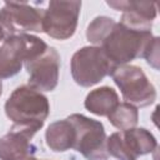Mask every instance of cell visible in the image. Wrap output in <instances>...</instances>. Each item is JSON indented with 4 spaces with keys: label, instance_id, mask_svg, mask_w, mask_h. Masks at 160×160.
Returning <instances> with one entry per match:
<instances>
[{
    "label": "cell",
    "instance_id": "obj_1",
    "mask_svg": "<svg viewBox=\"0 0 160 160\" xmlns=\"http://www.w3.org/2000/svg\"><path fill=\"white\" fill-rule=\"evenodd\" d=\"M49 111L46 99L29 88H19L6 102V114L18 125L41 128Z\"/></svg>",
    "mask_w": 160,
    "mask_h": 160
},
{
    "label": "cell",
    "instance_id": "obj_6",
    "mask_svg": "<svg viewBox=\"0 0 160 160\" xmlns=\"http://www.w3.org/2000/svg\"><path fill=\"white\" fill-rule=\"evenodd\" d=\"M115 82L121 88L125 100L138 105H146L155 98L152 86L146 81L141 69L135 66H125L112 70Z\"/></svg>",
    "mask_w": 160,
    "mask_h": 160
},
{
    "label": "cell",
    "instance_id": "obj_4",
    "mask_svg": "<svg viewBox=\"0 0 160 160\" xmlns=\"http://www.w3.org/2000/svg\"><path fill=\"white\" fill-rule=\"evenodd\" d=\"M69 121L75 129L74 148L84 154L89 160H105V134L102 125L81 115H72Z\"/></svg>",
    "mask_w": 160,
    "mask_h": 160
},
{
    "label": "cell",
    "instance_id": "obj_13",
    "mask_svg": "<svg viewBox=\"0 0 160 160\" xmlns=\"http://www.w3.org/2000/svg\"><path fill=\"white\" fill-rule=\"evenodd\" d=\"M86 108L99 115H106L111 112L118 105V96L112 89L101 88L96 89L91 94H89L86 102Z\"/></svg>",
    "mask_w": 160,
    "mask_h": 160
},
{
    "label": "cell",
    "instance_id": "obj_2",
    "mask_svg": "<svg viewBox=\"0 0 160 160\" xmlns=\"http://www.w3.org/2000/svg\"><path fill=\"white\" fill-rule=\"evenodd\" d=\"M150 35L148 31H139L119 24L115 29H111L104 41V52L115 62H125L138 56L140 49L146 45Z\"/></svg>",
    "mask_w": 160,
    "mask_h": 160
},
{
    "label": "cell",
    "instance_id": "obj_8",
    "mask_svg": "<svg viewBox=\"0 0 160 160\" xmlns=\"http://www.w3.org/2000/svg\"><path fill=\"white\" fill-rule=\"evenodd\" d=\"M80 2H50L49 10L42 19V31L59 39L72 35Z\"/></svg>",
    "mask_w": 160,
    "mask_h": 160
},
{
    "label": "cell",
    "instance_id": "obj_5",
    "mask_svg": "<svg viewBox=\"0 0 160 160\" xmlns=\"http://www.w3.org/2000/svg\"><path fill=\"white\" fill-rule=\"evenodd\" d=\"M110 59L101 49L85 48L72 59V75L78 84L89 86L98 82L106 74L112 72Z\"/></svg>",
    "mask_w": 160,
    "mask_h": 160
},
{
    "label": "cell",
    "instance_id": "obj_12",
    "mask_svg": "<svg viewBox=\"0 0 160 160\" xmlns=\"http://www.w3.org/2000/svg\"><path fill=\"white\" fill-rule=\"evenodd\" d=\"M48 145L55 151H64L68 148H74L75 129L68 120L58 121L52 124L46 132Z\"/></svg>",
    "mask_w": 160,
    "mask_h": 160
},
{
    "label": "cell",
    "instance_id": "obj_10",
    "mask_svg": "<svg viewBox=\"0 0 160 160\" xmlns=\"http://www.w3.org/2000/svg\"><path fill=\"white\" fill-rule=\"evenodd\" d=\"M36 128L15 125L11 131L0 139V158L2 160H20L29 156V140L36 132Z\"/></svg>",
    "mask_w": 160,
    "mask_h": 160
},
{
    "label": "cell",
    "instance_id": "obj_16",
    "mask_svg": "<svg viewBox=\"0 0 160 160\" xmlns=\"http://www.w3.org/2000/svg\"><path fill=\"white\" fill-rule=\"evenodd\" d=\"M0 94H1V82H0Z\"/></svg>",
    "mask_w": 160,
    "mask_h": 160
},
{
    "label": "cell",
    "instance_id": "obj_3",
    "mask_svg": "<svg viewBox=\"0 0 160 160\" xmlns=\"http://www.w3.org/2000/svg\"><path fill=\"white\" fill-rule=\"evenodd\" d=\"M46 49L45 42L36 38L28 35L9 36L0 49V76L8 78L16 74L21 68L22 60L29 61Z\"/></svg>",
    "mask_w": 160,
    "mask_h": 160
},
{
    "label": "cell",
    "instance_id": "obj_11",
    "mask_svg": "<svg viewBox=\"0 0 160 160\" xmlns=\"http://www.w3.org/2000/svg\"><path fill=\"white\" fill-rule=\"evenodd\" d=\"M2 12L9 18L15 28V24L22 29H30L35 31H42V16L36 9L28 6L26 4L8 2L2 9Z\"/></svg>",
    "mask_w": 160,
    "mask_h": 160
},
{
    "label": "cell",
    "instance_id": "obj_14",
    "mask_svg": "<svg viewBox=\"0 0 160 160\" xmlns=\"http://www.w3.org/2000/svg\"><path fill=\"white\" fill-rule=\"evenodd\" d=\"M109 118L111 122L120 129H126L136 124V111L132 106L126 104L118 105L109 114Z\"/></svg>",
    "mask_w": 160,
    "mask_h": 160
},
{
    "label": "cell",
    "instance_id": "obj_7",
    "mask_svg": "<svg viewBox=\"0 0 160 160\" xmlns=\"http://www.w3.org/2000/svg\"><path fill=\"white\" fill-rule=\"evenodd\" d=\"M109 151L120 160H135L138 155L151 151L155 140L151 134L144 129L116 132L109 140Z\"/></svg>",
    "mask_w": 160,
    "mask_h": 160
},
{
    "label": "cell",
    "instance_id": "obj_15",
    "mask_svg": "<svg viewBox=\"0 0 160 160\" xmlns=\"http://www.w3.org/2000/svg\"><path fill=\"white\" fill-rule=\"evenodd\" d=\"M20 160H35V159H34L32 156H30V155H29V156H26V158H22V159H20Z\"/></svg>",
    "mask_w": 160,
    "mask_h": 160
},
{
    "label": "cell",
    "instance_id": "obj_9",
    "mask_svg": "<svg viewBox=\"0 0 160 160\" xmlns=\"http://www.w3.org/2000/svg\"><path fill=\"white\" fill-rule=\"evenodd\" d=\"M59 56L54 49H46L40 55L28 61L30 82L44 90H51L58 80Z\"/></svg>",
    "mask_w": 160,
    "mask_h": 160
}]
</instances>
